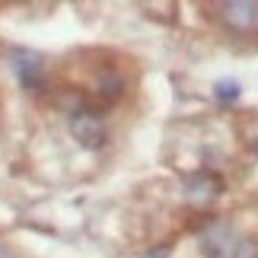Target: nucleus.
<instances>
[{
  "mask_svg": "<svg viewBox=\"0 0 258 258\" xmlns=\"http://www.w3.org/2000/svg\"><path fill=\"white\" fill-rule=\"evenodd\" d=\"M124 77L118 74V67H105V71H99L96 77V96L102 99V102H118V99L124 96Z\"/></svg>",
  "mask_w": 258,
  "mask_h": 258,
  "instance_id": "5",
  "label": "nucleus"
},
{
  "mask_svg": "<svg viewBox=\"0 0 258 258\" xmlns=\"http://www.w3.org/2000/svg\"><path fill=\"white\" fill-rule=\"evenodd\" d=\"M217 99H220V102H233V99H239V83H233V80L217 83Z\"/></svg>",
  "mask_w": 258,
  "mask_h": 258,
  "instance_id": "8",
  "label": "nucleus"
},
{
  "mask_svg": "<svg viewBox=\"0 0 258 258\" xmlns=\"http://www.w3.org/2000/svg\"><path fill=\"white\" fill-rule=\"evenodd\" d=\"M0 258H10V252L4 249V245H0Z\"/></svg>",
  "mask_w": 258,
  "mask_h": 258,
  "instance_id": "10",
  "label": "nucleus"
},
{
  "mask_svg": "<svg viewBox=\"0 0 258 258\" xmlns=\"http://www.w3.org/2000/svg\"><path fill=\"white\" fill-rule=\"evenodd\" d=\"M233 258H258V242L255 239H236Z\"/></svg>",
  "mask_w": 258,
  "mask_h": 258,
  "instance_id": "7",
  "label": "nucleus"
},
{
  "mask_svg": "<svg viewBox=\"0 0 258 258\" xmlns=\"http://www.w3.org/2000/svg\"><path fill=\"white\" fill-rule=\"evenodd\" d=\"M223 236H226V226L214 223V230L201 236V252L207 258H223Z\"/></svg>",
  "mask_w": 258,
  "mask_h": 258,
  "instance_id": "6",
  "label": "nucleus"
},
{
  "mask_svg": "<svg viewBox=\"0 0 258 258\" xmlns=\"http://www.w3.org/2000/svg\"><path fill=\"white\" fill-rule=\"evenodd\" d=\"M255 156H258V137H255Z\"/></svg>",
  "mask_w": 258,
  "mask_h": 258,
  "instance_id": "11",
  "label": "nucleus"
},
{
  "mask_svg": "<svg viewBox=\"0 0 258 258\" xmlns=\"http://www.w3.org/2000/svg\"><path fill=\"white\" fill-rule=\"evenodd\" d=\"M220 23L230 29L233 35H249L258 29V4L255 0H230V4L217 7Z\"/></svg>",
  "mask_w": 258,
  "mask_h": 258,
  "instance_id": "3",
  "label": "nucleus"
},
{
  "mask_svg": "<svg viewBox=\"0 0 258 258\" xmlns=\"http://www.w3.org/2000/svg\"><path fill=\"white\" fill-rule=\"evenodd\" d=\"M220 191H223V178L211 169H198L191 175H185V195L191 198L195 204L211 201V198H217Z\"/></svg>",
  "mask_w": 258,
  "mask_h": 258,
  "instance_id": "4",
  "label": "nucleus"
},
{
  "mask_svg": "<svg viewBox=\"0 0 258 258\" xmlns=\"http://www.w3.org/2000/svg\"><path fill=\"white\" fill-rule=\"evenodd\" d=\"M10 71L16 74V80L26 93H42L45 89V57L32 48H13L10 51Z\"/></svg>",
  "mask_w": 258,
  "mask_h": 258,
  "instance_id": "2",
  "label": "nucleus"
},
{
  "mask_svg": "<svg viewBox=\"0 0 258 258\" xmlns=\"http://www.w3.org/2000/svg\"><path fill=\"white\" fill-rule=\"evenodd\" d=\"M169 252H172V242H169V245H163V249H153L147 258H169Z\"/></svg>",
  "mask_w": 258,
  "mask_h": 258,
  "instance_id": "9",
  "label": "nucleus"
},
{
  "mask_svg": "<svg viewBox=\"0 0 258 258\" xmlns=\"http://www.w3.org/2000/svg\"><path fill=\"white\" fill-rule=\"evenodd\" d=\"M67 127H71V137L86 150H99L108 141L105 118L99 115V108H93L83 99H74L71 108H67Z\"/></svg>",
  "mask_w": 258,
  "mask_h": 258,
  "instance_id": "1",
  "label": "nucleus"
}]
</instances>
